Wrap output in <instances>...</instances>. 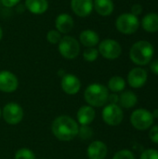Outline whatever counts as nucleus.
<instances>
[{"label":"nucleus","instance_id":"obj_5","mask_svg":"<svg viewBox=\"0 0 158 159\" xmlns=\"http://www.w3.org/2000/svg\"><path fill=\"white\" fill-rule=\"evenodd\" d=\"M130 123L136 129L143 131L153 126L154 116L149 110L139 108L131 114Z\"/></svg>","mask_w":158,"mask_h":159},{"label":"nucleus","instance_id":"obj_1","mask_svg":"<svg viewBox=\"0 0 158 159\" xmlns=\"http://www.w3.org/2000/svg\"><path fill=\"white\" fill-rule=\"evenodd\" d=\"M78 124L68 116H60L52 122L51 130L53 135L60 141L69 142L78 134Z\"/></svg>","mask_w":158,"mask_h":159},{"label":"nucleus","instance_id":"obj_11","mask_svg":"<svg viewBox=\"0 0 158 159\" xmlns=\"http://www.w3.org/2000/svg\"><path fill=\"white\" fill-rule=\"evenodd\" d=\"M148 74L142 67H136L129 71L128 75V83L133 89H140L147 82Z\"/></svg>","mask_w":158,"mask_h":159},{"label":"nucleus","instance_id":"obj_8","mask_svg":"<svg viewBox=\"0 0 158 159\" xmlns=\"http://www.w3.org/2000/svg\"><path fill=\"white\" fill-rule=\"evenodd\" d=\"M102 119L109 126H118L122 123L124 114L122 108L117 104H107L102 110Z\"/></svg>","mask_w":158,"mask_h":159},{"label":"nucleus","instance_id":"obj_32","mask_svg":"<svg viewBox=\"0 0 158 159\" xmlns=\"http://www.w3.org/2000/svg\"><path fill=\"white\" fill-rule=\"evenodd\" d=\"M108 102H109V103H112V104H117V102H119V96L116 93L109 94Z\"/></svg>","mask_w":158,"mask_h":159},{"label":"nucleus","instance_id":"obj_21","mask_svg":"<svg viewBox=\"0 0 158 159\" xmlns=\"http://www.w3.org/2000/svg\"><path fill=\"white\" fill-rule=\"evenodd\" d=\"M120 107L125 108V109H130L133 108L137 102H138V97L137 95L131 91V90H126L121 93L119 96V102Z\"/></svg>","mask_w":158,"mask_h":159},{"label":"nucleus","instance_id":"obj_27","mask_svg":"<svg viewBox=\"0 0 158 159\" xmlns=\"http://www.w3.org/2000/svg\"><path fill=\"white\" fill-rule=\"evenodd\" d=\"M113 159H135L134 154L128 149H123L116 152Z\"/></svg>","mask_w":158,"mask_h":159},{"label":"nucleus","instance_id":"obj_20","mask_svg":"<svg viewBox=\"0 0 158 159\" xmlns=\"http://www.w3.org/2000/svg\"><path fill=\"white\" fill-rule=\"evenodd\" d=\"M142 28L149 33L158 32V14L157 13H148L142 20Z\"/></svg>","mask_w":158,"mask_h":159},{"label":"nucleus","instance_id":"obj_12","mask_svg":"<svg viewBox=\"0 0 158 159\" xmlns=\"http://www.w3.org/2000/svg\"><path fill=\"white\" fill-rule=\"evenodd\" d=\"M61 87L62 90L68 95H74L79 92L81 89V82L77 76L72 74H65L61 77Z\"/></svg>","mask_w":158,"mask_h":159},{"label":"nucleus","instance_id":"obj_17","mask_svg":"<svg viewBox=\"0 0 158 159\" xmlns=\"http://www.w3.org/2000/svg\"><path fill=\"white\" fill-rule=\"evenodd\" d=\"M96 112L90 105H84L77 111V120L81 126H88L95 118Z\"/></svg>","mask_w":158,"mask_h":159},{"label":"nucleus","instance_id":"obj_18","mask_svg":"<svg viewBox=\"0 0 158 159\" xmlns=\"http://www.w3.org/2000/svg\"><path fill=\"white\" fill-rule=\"evenodd\" d=\"M25 7L29 12L34 15L44 14L48 8L47 0H25Z\"/></svg>","mask_w":158,"mask_h":159},{"label":"nucleus","instance_id":"obj_7","mask_svg":"<svg viewBox=\"0 0 158 159\" xmlns=\"http://www.w3.org/2000/svg\"><path fill=\"white\" fill-rule=\"evenodd\" d=\"M99 54L107 60H115L122 53L121 45L114 39H104L99 43Z\"/></svg>","mask_w":158,"mask_h":159},{"label":"nucleus","instance_id":"obj_35","mask_svg":"<svg viewBox=\"0 0 158 159\" xmlns=\"http://www.w3.org/2000/svg\"><path fill=\"white\" fill-rule=\"evenodd\" d=\"M2 37H3V29H2V27L0 25V40L2 39Z\"/></svg>","mask_w":158,"mask_h":159},{"label":"nucleus","instance_id":"obj_30","mask_svg":"<svg viewBox=\"0 0 158 159\" xmlns=\"http://www.w3.org/2000/svg\"><path fill=\"white\" fill-rule=\"evenodd\" d=\"M0 2L4 7L10 8V7L17 6L20 2V0H0Z\"/></svg>","mask_w":158,"mask_h":159},{"label":"nucleus","instance_id":"obj_36","mask_svg":"<svg viewBox=\"0 0 158 159\" xmlns=\"http://www.w3.org/2000/svg\"><path fill=\"white\" fill-rule=\"evenodd\" d=\"M0 117H1V110H0Z\"/></svg>","mask_w":158,"mask_h":159},{"label":"nucleus","instance_id":"obj_6","mask_svg":"<svg viewBox=\"0 0 158 159\" xmlns=\"http://www.w3.org/2000/svg\"><path fill=\"white\" fill-rule=\"evenodd\" d=\"M139 19L132 13H123L119 15L115 20L116 29L124 34H134L139 29Z\"/></svg>","mask_w":158,"mask_h":159},{"label":"nucleus","instance_id":"obj_13","mask_svg":"<svg viewBox=\"0 0 158 159\" xmlns=\"http://www.w3.org/2000/svg\"><path fill=\"white\" fill-rule=\"evenodd\" d=\"M71 8L76 16L86 18L93 10V0H71Z\"/></svg>","mask_w":158,"mask_h":159},{"label":"nucleus","instance_id":"obj_26","mask_svg":"<svg viewBox=\"0 0 158 159\" xmlns=\"http://www.w3.org/2000/svg\"><path fill=\"white\" fill-rule=\"evenodd\" d=\"M77 136H79V138L84 141L89 140L93 136V130L88 126H81L78 129Z\"/></svg>","mask_w":158,"mask_h":159},{"label":"nucleus","instance_id":"obj_2","mask_svg":"<svg viewBox=\"0 0 158 159\" xmlns=\"http://www.w3.org/2000/svg\"><path fill=\"white\" fill-rule=\"evenodd\" d=\"M155 54L153 45L145 40H141L132 45L129 50L130 60L137 65L143 66L148 64Z\"/></svg>","mask_w":158,"mask_h":159},{"label":"nucleus","instance_id":"obj_25","mask_svg":"<svg viewBox=\"0 0 158 159\" xmlns=\"http://www.w3.org/2000/svg\"><path fill=\"white\" fill-rule=\"evenodd\" d=\"M61 37H62L61 34L59 31H57L56 29L49 30L47 34V40L50 44H53V45H58L61 39Z\"/></svg>","mask_w":158,"mask_h":159},{"label":"nucleus","instance_id":"obj_15","mask_svg":"<svg viewBox=\"0 0 158 159\" xmlns=\"http://www.w3.org/2000/svg\"><path fill=\"white\" fill-rule=\"evenodd\" d=\"M107 146L103 142L95 141L92 142L87 150V154L89 159H104L107 156Z\"/></svg>","mask_w":158,"mask_h":159},{"label":"nucleus","instance_id":"obj_19","mask_svg":"<svg viewBox=\"0 0 158 159\" xmlns=\"http://www.w3.org/2000/svg\"><path fill=\"white\" fill-rule=\"evenodd\" d=\"M114 8L113 0H93V9L102 17L110 16L113 13Z\"/></svg>","mask_w":158,"mask_h":159},{"label":"nucleus","instance_id":"obj_10","mask_svg":"<svg viewBox=\"0 0 158 159\" xmlns=\"http://www.w3.org/2000/svg\"><path fill=\"white\" fill-rule=\"evenodd\" d=\"M19 81L17 76L7 70L0 71V90L5 93H11L18 89Z\"/></svg>","mask_w":158,"mask_h":159},{"label":"nucleus","instance_id":"obj_34","mask_svg":"<svg viewBox=\"0 0 158 159\" xmlns=\"http://www.w3.org/2000/svg\"><path fill=\"white\" fill-rule=\"evenodd\" d=\"M152 115H153L154 118H158V108L154 110V112L152 113Z\"/></svg>","mask_w":158,"mask_h":159},{"label":"nucleus","instance_id":"obj_14","mask_svg":"<svg viewBox=\"0 0 158 159\" xmlns=\"http://www.w3.org/2000/svg\"><path fill=\"white\" fill-rule=\"evenodd\" d=\"M74 26V18L68 13H61L57 16L55 20V27L56 30L61 34H68L70 33Z\"/></svg>","mask_w":158,"mask_h":159},{"label":"nucleus","instance_id":"obj_33","mask_svg":"<svg viewBox=\"0 0 158 159\" xmlns=\"http://www.w3.org/2000/svg\"><path fill=\"white\" fill-rule=\"evenodd\" d=\"M150 69H151V71H152L155 75H158V60L154 61L151 63Z\"/></svg>","mask_w":158,"mask_h":159},{"label":"nucleus","instance_id":"obj_3","mask_svg":"<svg viewBox=\"0 0 158 159\" xmlns=\"http://www.w3.org/2000/svg\"><path fill=\"white\" fill-rule=\"evenodd\" d=\"M109 90L104 85L93 83L88 86L85 90L84 98L86 102L93 107H102L108 102Z\"/></svg>","mask_w":158,"mask_h":159},{"label":"nucleus","instance_id":"obj_4","mask_svg":"<svg viewBox=\"0 0 158 159\" xmlns=\"http://www.w3.org/2000/svg\"><path fill=\"white\" fill-rule=\"evenodd\" d=\"M58 49L63 58L73 60L75 59L80 53V43L77 39L71 35H64L58 44Z\"/></svg>","mask_w":158,"mask_h":159},{"label":"nucleus","instance_id":"obj_31","mask_svg":"<svg viewBox=\"0 0 158 159\" xmlns=\"http://www.w3.org/2000/svg\"><path fill=\"white\" fill-rule=\"evenodd\" d=\"M131 13L135 16L141 15L142 13V7L140 4H135L131 7Z\"/></svg>","mask_w":158,"mask_h":159},{"label":"nucleus","instance_id":"obj_24","mask_svg":"<svg viewBox=\"0 0 158 159\" xmlns=\"http://www.w3.org/2000/svg\"><path fill=\"white\" fill-rule=\"evenodd\" d=\"M15 159H35V155L28 148H21L16 152Z\"/></svg>","mask_w":158,"mask_h":159},{"label":"nucleus","instance_id":"obj_16","mask_svg":"<svg viewBox=\"0 0 158 159\" xmlns=\"http://www.w3.org/2000/svg\"><path fill=\"white\" fill-rule=\"evenodd\" d=\"M79 43L86 48H95L100 43L99 34L91 29L83 30L79 34Z\"/></svg>","mask_w":158,"mask_h":159},{"label":"nucleus","instance_id":"obj_29","mask_svg":"<svg viewBox=\"0 0 158 159\" xmlns=\"http://www.w3.org/2000/svg\"><path fill=\"white\" fill-rule=\"evenodd\" d=\"M149 131V138L152 143L158 144V125L152 126Z\"/></svg>","mask_w":158,"mask_h":159},{"label":"nucleus","instance_id":"obj_28","mask_svg":"<svg viewBox=\"0 0 158 159\" xmlns=\"http://www.w3.org/2000/svg\"><path fill=\"white\" fill-rule=\"evenodd\" d=\"M140 159H158V150L153 148L147 149L142 153Z\"/></svg>","mask_w":158,"mask_h":159},{"label":"nucleus","instance_id":"obj_23","mask_svg":"<svg viewBox=\"0 0 158 159\" xmlns=\"http://www.w3.org/2000/svg\"><path fill=\"white\" fill-rule=\"evenodd\" d=\"M99 57V50L96 48H87L83 52V58L88 62L95 61Z\"/></svg>","mask_w":158,"mask_h":159},{"label":"nucleus","instance_id":"obj_22","mask_svg":"<svg viewBox=\"0 0 158 159\" xmlns=\"http://www.w3.org/2000/svg\"><path fill=\"white\" fill-rule=\"evenodd\" d=\"M126 88V81L122 76L119 75H115L111 77L108 81V89L114 92H122Z\"/></svg>","mask_w":158,"mask_h":159},{"label":"nucleus","instance_id":"obj_9","mask_svg":"<svg viewBox=\"0 0 158 159\" xmlns=\"http://www.w3.org/2000/svg\"><path fill=\"white\" fill-rule=\"evenodd\" d=\"M2 115L7 124L17 125L23 118V110L20 104L16 102H9L4 106Z\"/></svg>","mask_w":158,"mask_h":159}]
</instances>
